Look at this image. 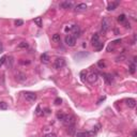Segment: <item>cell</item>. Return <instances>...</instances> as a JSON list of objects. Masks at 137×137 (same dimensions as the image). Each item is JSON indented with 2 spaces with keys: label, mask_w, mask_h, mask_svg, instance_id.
<instances>
[{
  "label": "cell",
  "mask_w": 137,
  "mask_h": 137,
  "mask_svg": "<svg viewBox=\"0 0 137 137\" xmlns=\"http://www.w3.org/2000/svg\"><path fill=\"white\" fill-rule=\"evenodd\" d=\"M54 66H55V68H57V70H60V68H64V66H65V60H64L63 58H57V59L55 60V62H54Z\"/></svg>",
  "instance_id": "1"
},
{
  "label": "cell",
  "mask_w": 137,
  "mask_h": 137,
  "mask_svg": "<svg viewBox=\"0 0 137 137\" xmlns=\"http://www.w3.org/2000/svg\"><path fill=\"white\" fill-rule=\"evenodd\" d=\"M63 122L66 126H72V125H75V118L73 116H68V115H65L63 119Z\"/></svg>",
  "instance_id": "2"
},
{
  "label": "cell",
  "mask_w": 137,
  "mask_h": 137,
  "mask_svg": "<svg viewBox=\"0 0 137 137\" xmlns=\"http://www.w3.org/2000/svg\"><path fill=\"white\" fill-rule=\"evenodd\" d=\"M64 42H65V44L68 45V46L73 47L76 45V39L73 35H66L65 39H64Z\"/></svg>",
  "instance_id": "3"
},
{
  "label": "cell",
  "mask_w": 137,
  "mask_h": 137,
  "mask_svg": "<svg viewBox=\"0 0 137 137\" xmlns=\"http://www.w3.org/2000/svg\"><path fill=\"white\" fill-rule=\"evenodd\" d=\"M98 74L96 72H90L87 76V80L91 83H95V81L98 80Z\"/></svg>",
  "instance_id": "4"
},
{
  "label": "cell",
  "mask_w": 137,
  "mask_h": 137,
  "mask_svg": "<svg viewBox=\"0 0 137 137\" xmlns=\"http://www.w3.org/2000/svg\"><path fill=\"white\" fill-rule=\"evenodd\" d=\"M24 96H25L26 101H28V102H30V103H33L34 101L36 100V94L33 93V92H26V93L24 94Z\"/></svg>",
  "instance_id": "5"
},
{
  "label": "cell",
  "mask_w": 137,
  "mask_h": 137,
  "mask_svg": "<svg viewBox=\"0 0 137 137\" xmlns=\"http://www.w3.org/2000/svg\"><path fill=\"white\" fill-rule=\"evenodd\" d=\"M15 79H16L18 83H25V81L27 80V76H26L25 73L18 72L16 75H15Z\"/></svg>",
  "instance_id": "6"
},
{
  "label": "cell",
  "mask_w": 137,
  "mask_h": 137,
  "mask_svg": "<svg viewBox=\"0 0 137 137\" xmlns=\"http://www.w3.org/2000/svg\"><path fill=\"white\" fill-rule=\"evenodd\" d=\"M109 27H110V25H109V21L107 20L106 18H104V19H103V21H102V28H101L103 33H106V32L109 30Z\"/></svg>",
  "instance_id": "7"
},
{
  "label": "cell",
  "mask_w": 137,
  "mask_h": 137,
  "mask_svg": "<svg viewBox=\"0 0 137 137\" xmlns=\"http://www.w3.org/2000/svg\"><path fill=\"white\" fill-rule=\"evenodd\" d=\"M88 9V5L86 3H78L76 4V6H75V11H77V12H83V11H86Z\"/></svg>",
  "instance_id": "8"
},
{
  "label": "cell",
  "mask_w": 137,
  "mask_h": 137,
  "mask_svg": "<svg viewBox=\"0 0 137 137\" xmlns=\"http://www.w3.org/2000/svg\"><path fill=\"white\" fill-rule=\"evenodd\" d=\"M100 43V35H98V33H94L93 34V36H92V39H91V44H92V46H94L95 47L96 45Z\"/></svg>",
  "instance_id": "9"
},
{
  "label": "cell",
  "mask_w": 137,
  "mask_h": 137,
  "mask_svg": "<svg viewBox=\"0 0 137 137\" xmlns=\"http://www.w3.org/2000/svg\"><path fill=\"white\" fill-rule=\"evenodd\" d=\"M59 6H60V8H62V9H65V10H68V9L72 8L73 3H72V2H68V1H63V2H61V3L59 4Z\"/></svg>",
  "instance_id": "10"
},
{
  "label": "cell",
  "mask_w": 137,
  "mask_h": 137,
  "mask_svg": "<svg viewBox=\"0 0 137 137\" xmlns=\"http://www.w3.org/2000/svg\"><path fill=\"white\" fill-rule=\"evenodd\" d=\"M126 105L128 106V108H135L136 106V101L134 98H127L126 100Z\"/></svg>",
  "instance_id": "11"
},
{
  "label": "cell",
  "mask_w": 137,
  "mask_h": 137,
  "mask_svg": "<svg viewBox=\"0 0 137 137\" xmlns=\"http://www.w3.org/2000/svg\"><path fill=\"white\" fill-rule=\"evenodd\" d=\"M73 31H74V38L76 39V36L77 38H79L80 36V30H79V27L78 26H76V25H74V28H73Z\"/></svg>",
  "instance_id": "12"
},
{
  "label": "cell",
  "mask_w": 137,
  "mask_h": 137,
  "mask_svg": "<svg viewBox=\"0 0 137 137\" xmlns=\"http://www.w3.org/2000/svg\"><path fill=\"white\" fill-rule=\"evenodd\" d=\"M118 4H119V2H111V3L108 4V6H107V10H108V11L115 10V9L118 6Z\"/></svg>",
  "instance_id": "13"
},
{
  "label": "cell",
  "mask_w": 137,
  "mask_h": 137,
  "mask_svg": "<svg viewBox=\"0 0 137 137\" xmlns=\"http://www.w3.org/2000/svg\"><path fill=\"white\" fill-rule=\"evenodd\" d=\"M41 60H42L43 63H48L49 62V56L47 55V54H43L42 56H41Z\"/></svg>",
  "instance_id": "14"
},
{
  "label": "cell",
  "mask_w": 137,
  "mask_h": 137,
  "mask_svg": "<svg viewBox=\"0 0 137 137\" xmlns=\"http://www.w3.org/2000/svg\"><path fill=\"white\" fill-rule=\"evenodd\" d=\"M104 79L106 80L107 83H113V76H111L110 74H104Z\"/></svg>",
  "instance_id": "15"
},
{
  "label": "cell",
  "mask_w": 137,
  "mask_h": 137,
  "mask_svg": "<svg viewBox=\"0 0 137 137\" xmlns=\"http://www.w3.org/2000/svg\"><path fill=\"white\" fill-rule=\"evenodd\" d=\"M34 24H35L36 26H39V27H42L43 26V23H42V17H35V18L33 19Z\"/></svg>",
  "instance_id": "16"
},
{
  "label": "cell",
  "mask_w": 137,
  "mask_h": 137,
  "mask_svg": "<svg viewBox=\"0 0 137 137\" xmlns=\"http://www.w3.org/2000/svg\"><path fill=\"white\" fill-rule=\"evenodd\" d=\"M75 125H72V126H68V135H75Z\"/></svg>",
  "instance_id": "17"
},
{
  "label": "cell",
  "mask_w": 137,
  "mask_h": 137,
  "mask_svg": "<svg viewBox=\"0 0 137 137\" xmlns=\"http://www.w3.org/2000/svg\"><path fill=\"white\" fill-rule=\"evenodd\" d=\"M76 137H89V133L88 132H77L75 133Z\"/></svg>",
  "instance_id": "18"
},
{
  "label": "cell",
  "mask_w": 137,
  "mask_h": 137,
  "mask_svg": "<svg viewBox=\"0 0 137 137\" xmlns=\"http://www.w3.org/2000/svg\"><path fill=\"white\" fill-rule=\"evenodd\" d=\"M5 109H8V103L1 101L0 102V110H5Z\"/></svg>",
  "instance_id": "19"
},
{
  "label": "cell",
  "mask_w": 137,
  "mask_h": 137,
  "mask_svg": "<svg viewBox=\"0 0 137 137\" xmlns=\"http://www.w3.org/2000/svg\"><path fill=\"white\" fill-rule=\"evenodd\" d=\"M51 40H53L54 42H60V40H61V38H60V34L55 33L53 35V38H51Z\"/></svg>",
  "instance_id": "20"
},
{
  "label": "cell",
  "mask_w": 137,
  "mask_h": 137,
  "mask_svg": "<svg viewBox=\"0 0 137 137\" xmlns=\"http://www.w3.org/2000/svg\"><path fill=\"white\" fill-rule=\"evenodd\" d=\"M125 20H126V17L124 14H121L118 16V21H119V23H125Z\"/></svg>",
  "instance_id": "21"
},
{
  "label": "cell",
  "mask_w": 137,
  "mask_h": 137,
  "mask_svg": "<svg viewBox=\"0 0 137 137\" xmlns=\"http://www.w3.org/2000/svg\"><path fill=\"white\" fill-rule=\"evenodd\" d=\"M98 66L100 68H106V63H105L104 60H100V61L98 62Z\"/></svg>",
  "instance_id": "22"
},
{
  "label": "cell",
  "mask_w": 137,
  "mask_h": 137,
  "mask_svg": "<svg viewBox=\"0 0 137 137\" xmlns=\"http://www.w3.org/2000/svg\"><path fill=\"white\" fill-rule=\"evenodd\" d=\"M29 47V45H28V43L27 42H21V43H19V45H18V48H28Z\"/></svg>",
  "instance_id": "23"
},
{
  "label": "cell",
  "mask_w": 137,
  "mask_h": 137,
  "mask_svg": "<svg viewBox=\"0 0 137 137\" xmlns=\"http://www.w3.org/2000/svg\"><path fill=\"white\" fill-rule=\"evenodd\" d=\"M14 24H15V26H17V27H20V26L24 25V20L23 19H16Z\"/></svg>",
  "instance_id": "24"
},
{
  "label": "cell",
  "mask_w": 137,
  "mask_h": 137,
  "mask_svg": "<svg viewBox=\"0 0 137 137\" xmlns=\"http://www.w3.org/2000/svg\"><path fill=\"white\" fill-rule=\"evenodd\" d=\"M103 47H104V43L100 42V43H98V44L95 46V49H96L98 51H100V50H102V49H103Z\"/></svg>",
  "instance_id": "25"
},
{
  "label": "cell",
  "mask_w": 137,
  "mask_h": 137,
  "mask_svg": "<svg viewBox=\"0 0 137 137\" xmlns=\"http://www.w3.org/2000/svg\"><path fill=\"white\" fill-rule=\"evenodd\" d=\"M135 68H136V65H135V63L133 62V63L130 65V73L131 74H134L135 73Z\"/></svg>",
  "instance_id": "26"
},
{
  "label": "cell",
  "mask_w": 137,
  "mask_h": 137,
  "mask_svg": "<svg viewBox=\"0 0 137 137\" xmlns=\"http://www.w3.org/2000/svg\"><path fill=\"white\" fill-rule=\"evenodd\" d=\"M87 76V72L86 71H81L80 72V78H81V80L83 81H85V77Z\"/></svg>",
  "instance_id": "27"
},
{
  "label": "cell",
  "mask_w": 137,
  "mask_h": 137,
  "mask_svg": "<svg viewBox=\"0 0 137 137\" xmlns=\"http://www.w3.org/2000/svg\"><path fill=\"white\" fill-rule=\"evenodd\" d=\"M64 117H65V115H64V113H58V115H57V119L60 120V121H63Z\"/></svg>",
  "instance_id": "28"
},
{
  "label": "cell",
  "mask_w": 137,
  "mask_h": 137,
  "mask_svg": "<svg viewBox=\"0 0 137 137\" xmlns=\"http://www.w3.org/2000/svg\"><path fill=\"white\" fill-rule=\"evenodd\" d=\"M6 61V56H2L1 58H0V66L3 65V63Z\"/></svg>",
  "instance_id": "29"
},
{
  "label": "cell",
  "mask_w": 137,
  "mask_h": 137,
  "mask_svg": "<svg viewBox=\"0 0 137 137\" xmlns=\"http://www.w3.org/2000/svg\"><path fill=\"white\" fill-rule=\"evenodd\" d=\"M54 103H55L56 105H60V104H61V103H62V100H61V98H56V100H55V102H54Z\"/></svg>",
  "instance_id": "30"
},
{
  "label": "cell",
  "mask_w": 137,
  "mask_h": 137,
  "mask_svg": "<svg viewBox=\"0 0 137 137\" xmlns=\"http://www.w3.org/2000/svg\"><path fill=\"white\" fill-rule=\"evenodd\" d=\"M73 28H74V25H70V26H68V27H65V32H68V31H71V30H73Z\"/></svg>",
  "instance_id": "31"
},
{
  "label": "cell",
  "mask_w": 137,
  "mask_h": 137,
  "mask_svg": "<svg viewBox=\"0 0 137 137\" xmlns=\"http://www.w3.org/2000/svg\"><path fill=\"white\" fill-rule=\"evenodd\" d=\"M45 137H57V136H56V134H54V133H48V134L45 135Z\"/></svg>",
  "instance_id": "32"
},
{
  "label": "cell",
  "mask_w": 137,
  "mask_h": 137,
  "mask_svg": "<svg viewBox=\"0 0 137 137\" xmlns=\"http://www.w3.org/2000/svg\"><path fill=\"white\" fill-rule=\"evenodd\" d=\"M123 59H125V57H124L123 55H122V56H119V57L117 58V61H123Z\"/></svg>",
  "instance_id": "33"
},
{
  "label": "cell",
  "mask_w": 137,
  "mask_h": 137,
  "mask_svg": "<svg viewBox=\"0 0 137 137\" xmlns=\"http://www.w3.org/2000/svg\"><path fill=\"white\" fill-rule=\"evenodd\" d=\"M40 111H41V108H40V106H38V107H36V111H35V113H36L38 116H40V115H41Z\"/></svg>",
  "instance_id": "34"
},
{
  "label": "cell",
  "mask_w": 137,
  "mask_h": 137,
  "mask_svg": "<svg viewBox=\"0 0 137 137\" xmlns=\"http://www.w3.org/2000/svg\"><path fill=\"white\" fill-rule=\"evenodd\" d=\"M19 63L20 64H30V61L29 60H27V61H19Z\"/></svg>",
  "instance_id": "35"
},
{
  "label": "cell",
  "mask_w": 137,
  "mask_h": 137,
  "mask_svg": "<svg viewBox=\"0 0 137 137\" xmlns=\"http://www.w3.org/2000/svg\"><path fill=\"white\" fill-rule=\"evenodd\" d=\"M136 136H137V132L134 131V132H133V137H136Z\"/></svg>",
  "instance_id": "36"
},
{
  "label": "cell",
  "mask_w": 137,
  "mask_h": 137,
  "mask_svg": "<svg viewBox=\"0 0 137 137\" xmlns=\"http://www.w3.org/2000/svg\"><path fill=\"white\" fill-rule=\"evenodd\" d=\"M0 48H1V43H0Z\"/></svg>",
  "instance_id": "37"
}]
</instances>
